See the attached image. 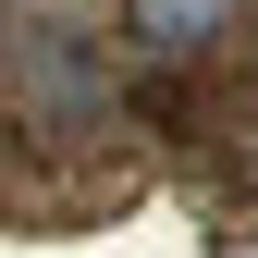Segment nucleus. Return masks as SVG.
Returning a JSON list of instances; mask_svg holds the SVG:
<instances>
[{"label":"nucleus","instance_id":"nucleus-1","mask_svg":"<svg viewBox=\"0 0 258 258\" xmlns=\"http://www.w3.org/2000/svg\"><path fill=\"white\" fill-rule=\"evenodd\" d=\"M123 37L148 61H197L209 37H234V0H123Z\"/></svg>","mask_w":258,"mask_h":258}]
</instances>
